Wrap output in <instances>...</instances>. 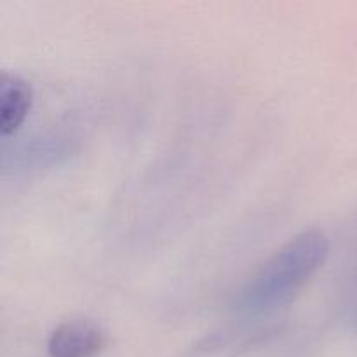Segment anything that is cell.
I'll return each instance as SVG.
<instances>
[{
    "label": "cell",
    "instance_id": "4",
    "mask_svg": "<svg viewBox=\"0 0 357 357\" xmlns=\"http://www.w3.org/2000/svg\"><path fill=\"white\" fill-rule=\"evenodd\" d=\"M70 150L66 139L59 136H44L33 138L28 143L16 146L14 150V169H40L52 162H58L59 157L66 155Z\"/></svg>",
    "mask_w": 357,
    "mask_h": 357
},
{
    "label": "cell",
    "instance_id": "5",
    "mask_svg": "<svg viewBox=\"0 0 357 357\" xmlns=\"http://www.w3.org/2000/svg\"><path fill=\"white\" fill-rule=\"evenodd\" d=\"M356 309H357V278H356Z\"/></svg>",
    "mask_w": 357,
    "mask_h": 357
},
{
    "label": "cell",
    "instance_id": "1",
    "mask_svg": "<svg viewBox=\"0 0 357 357\" xmlns=\"http://www.w3.org/2000/svg\"><path fill=\"white\" fill-rule=\"evenodd\" d=\"M330 239L309 229L286 241L234 295L232 310L241 317H267L286 309L303 291L330 257Z\"/></svg>",
    "mask_w": 357,
    "mask_h": 357
},
{
    "label": "cell",
    "instance_id": "3",
    "mask_svg": "<svg viewBox=\"0 0 357 357\" xmlns=\"http://www.w3.org/2000/svg\"><path fill=\"white\" fill-rule=\"evenodd\" d=\"M33 105L30 82L17 73H2L0 80V131L3 138L16 135Z\"/></svg>",
    "mask_w": 357,
    "mask_h": 357
},
{
    "label": "cell",
    "instance_id": "2",
    "mask_svg": "<svg viewBox=\"0 0 357 357\" xmlns=\"http://www.w3.org/2000/svg\"><path fill=\"white\" fill-rule=\"evenodd\" d=\"M107 345L100 324L89 319L65 321L51 331L47 352L51 357H94Z\"/></svg>",
    "mask_w": 357,
    "mask_h": 357
}]
</instances>
